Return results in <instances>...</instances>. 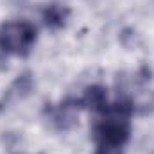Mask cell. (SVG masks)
Listing matches in <instances>:
<instances>
[{
	"mask_svg": "<svg viewBox=\"0 0 154 154\" xmlns=\"http://www.w3.org/2000/svg\"><path fill=\"white\" fill-rule=\"evenodd\" d=\"M93 127L95 154H120L131 134V106L127 102L106 104Z\"/></svg>",
	"mask_w": 154,
	"mask_h": 154,
	"instance_id": "1",
	"label": "cell"
},
{
	"mask_svg": "<svg viewBox=\"0 0 154 154\" xmlns=\"http://www.w3.org/2000/svg\"><path fill=\"white\" fill-rule=\"evenodd\" d=\"M45 22L47 25H52V27H61L65 23V18H66V9L59 7V5H50L47 11H45Z\"/></svg>",
	"mask_w": 154,
	"mask_h": 154,
	"instance_id": "3",
	"label": "cell"
},
{
	"mask_svg": "<svg viewBox=\"0 0 154 154\" xmlns=\"http://www.w3.org/2000/svg\"><path fill=\"white\" fill-rule=\"evenodd\" d=\"M36 41V29L29 22H7L0 25V50L13 56H27Z\"/></svg>",
	"mask_w": 154,
	"mask_h": 154,
	"instance_id": "2",
	"label": "cell"
}]
</instances>
